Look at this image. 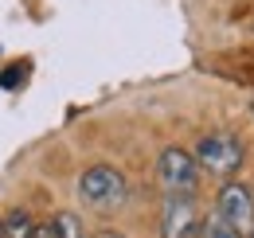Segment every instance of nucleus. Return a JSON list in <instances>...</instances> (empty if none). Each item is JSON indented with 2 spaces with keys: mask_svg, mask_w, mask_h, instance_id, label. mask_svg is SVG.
<instances>
[{
  "mask_svg": "<svg viewBox=\"0 0 254 238\" xmlns=\"http://www.w3.org/2000/svg\"><path fill=\"white\" fill-rule=\"evenodd\" d=\"M78 195L98 211H114V207L126 203L129 183H126V176H122L118 168H110V164H90V168L78 176Z\"/></svg>",
  "mask_w": 254,
  "mask_h": 238,
  "instance_id": "obj_1",
  "label": "nucleus"
},
{
  "mask_svg": "<svg viewBox=\"0 0 254 238\" xmlns=\"http://www.w3.org/2000/svg\"><path fill=\"white\" fill-rule=\"evenodd\" d=\"M195 164L199 172H211V176H235L243 168V141L235 133H207L195 141Z\"/></svg>",
  "mask_w": 254,
  "mask_h": 238,
  "instance_id": "obj_2",
  "label": "nucleus"
},
{
  "mask_svg": "<svg viewBox=\"0 0 254 238\" xmlns=\"http://www.w3.org/2000/svg\"><path fill=\"white\" fill-rule=\"evenodd\" d=\"M157 179L168 195H195V187H199V164H195L191 152L168 145L157 156Z\"/></svg>",
  "mask_w": 254,
  "mask_h": 238,
  "instance_id": "obj_3",
  "label": "nucleus"
},
{
  "mask_svg": "<svg viewBox=\"0 0 254 238\" xmlns=\"http://www.w3.org/2000/svg\"><path fill=\"white\" fill-rule=\"evenodd\" d=\"M223 223H231L239 235L247 238L254 235V191L247 183H239V179H227L219 187V207H215Z\"/></svg>",
  "mask_w": 254,
  "mask_h": 238,
  "instance_id": "obj_4",
  "label": "nucleus"
},
{
  "mask_svg": "<svg viewBox=\"0 0 254 238\" xmlns=\"http://www.w3.org/2000/svg\"><path fill=\"white\" fill-rule=\"evenodd\" d=\"M203 223L191 195H164V211H160V238H195Z\"/></svg>",
  "mask_w": 254,
  "mask_h": 238,
  "instance_id": "obj_5",
  "label": "nucleus"
},
{
  "mask_svg": "<svg viewBox=\"0 0 254 238\" xmlns=\"http://www.w3.org/2000/svg\"><path fill=\"white\" fill-rule=\"evenodd\" d=\"M4 238H35V223L28 211H12L4 219Z\"/></svg>",
  "mask_w": 254,
  "mask_h": 238,
  "instance_id": "obj_6",
  "label": "nucleus"
},
{
  "mask_svg": "<svg viewBox=\"0 0 254 238\" xmlns=\"http://www.w3.org/2000/svg\"><path fill=\"white\" fill-rule=\"evenodd\" d=\"M207 238H243V235H239L231 223H223L219 215H211V219H207Z\"/></svg>",
  "mask_w": 254,
  "mask_h": 238,
  "instance_id": "obj_7",
  "label": "nucleus"
},
{
  "mask_svg": "<svg viewBox=\"0 0 254 238\" xmlns=\"http://www.w3.org/2000/svg\"><path fill=\"white\" fill-rule=\"evenodd\" d=\"M24 70H28V62H24V66H8V70L0 74V86H4V90H16V86H24Z\"/></svg>",
  "mask_w": 254,
  "mask_h": 238,
  "instance_id": "obj_8",
  "label": "nucleus"
},
{
  "mask_svg": "<svg viewBox=\"0 0 254 238\" xmlns=\"http://www.w3.org/2000/svg\"><path fill=\"white\" fill-rule=\"evenodd\" d=\"M55 227H59V238H78V219L74 215H59Z\"/></svg>",
  "mask_w": 254,
  "mask_h": 238,
  "instance_id": "obj_9",
  "label": "nucleus"
},
{
  "mask_svg": "<svg viewBox=\"0 0 254 238\" xmlns=\"http://www.w3.org/2000/svg\"><path fill=\"white\" fill-rule=\"evenodd\" d=\"M35 238H59V227H55V219H51V223H39V227H35Z\"/></svg>",
  "mask_w": 254,
  "mask_h": 238,
  "instance_id": "obj_10",
  "label": "nucleus"
},
{
  "mask_svg": "<svg viewBox=\"0 0 254 238\" xmlns=\"http://www.w3.org/2000/svg\"><path fill=\"white\" fill-rule=\"evenodd\" d=\"M94 238H126V235H118V231H98Z\"/></svg>",
  "mask_w": 254,
  "mask_h": 238,
  "instance_id": "obj_11",
  "label": "nucleus"
},
{
  "mask_svg": "<svg viewBox=\"0 0 254 238\" xmlns=\"http://www.w3.org/2000/svg\"><path fill=\"white\" fill-rule=\"evenodd\" d=\"M0 238H4V223H0Z\"/></svg>",
  "mask_w": 254,
  "mask_h": 238,
  "instance_id": "obj_12",
  "label": "nucleus"
},
{
  "mask_svg": "<svg viewBox=\"0 0 254 238\" xmlns=\"http://www.w3.org/2000/svg\"><path fill=\"white\" fill-rule=\"evenodd\" d=\"M251 110H254V102H251Z\"/></svg>",
  "mask_w": 254,
  "mask_h": 238,
  "instance_id": "obj_13",
  "label": "nucleus"
}]
</instances>
